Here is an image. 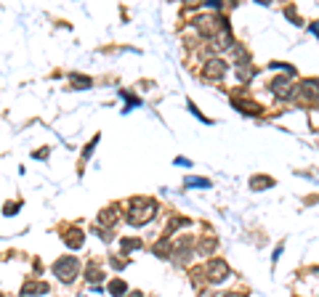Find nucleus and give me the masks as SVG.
I'll list each match as a JSON object with an SVG mask.
<instances>
[{
	"mask_svg": "<svg viewBox=\"0 0 319 297\" xmlns=\"http://www.w3.org/2000/svg\"><path fill=\"white\" fill-rule=\"evenodd\" d=\"M157 215V202L155 199H133L131 215H128V223L131 225H144L152 218Z\"/></svg>",
	"mask_w": 319,
	"mask_h": 297,
	"instance_id": "nucleus-1",
	"label": "nucleus"
},
{
	"mask_svg": "<svg viewBox=\"0 0 319 297\" xmlns=\"http://www.w3.org/2000/svg\"><path fill=\"white\" fill-rule=\"evenodd\" d=\"M77 271H80L77 257H62V260H56V263H53V273L62 281H72L77 276Z\"/></svg>",
	"mask_w": 319,
	"mask_h": 297,
	"instance_id": "nucleus-2",
	"label": "nucleus"
},
{
	"mask_svg": "<svg viewBox=\"0 0 319 297\" xmlns=\"http://www.w3.org/2000/svg\"><path fill=\"white\" fill-rule=\"evenodd\" d=\"M229 276V268H226V263H223V260H210L208 263V279L213 281V284H218V281H223Z\"/></svg>",
	"mask_w": 319,
	"mask_h": 297,
	"instance_id": "nucleus-3",
	"label": "nucleus"
},
{
	"mask_svg": "<svg viewBox=\"0 0 319 297\" xmlns=\"http://www.w3.org/2000/svg\"><path fill=\"white\" fill-rule=\"evenodd\" d=\"M223 75H226V61H221V58H213V61H208V67L202 69L205 80H221Z\"/></svg>",
	"mask_w": 319,
	"mask_h": 297,
	"instance_id": "nucleus-4",
	"label": "nucleus"
},
{
	"mask_svg": "<svg viewBox=\"0 0 319 297\" xmlns=\"http://www.w3.org/2000/svg\"><path fill=\"white\" fill-rule=\"evenodd\" d=\"M271 93L279 98H287L290 96V80L287 77H277V80H271Z\"/></svg>",
	"mask_w": 319,
	"mask_h": 297,
	"instance_id": "nucleus-5",
	"label": "nucleus"
},
{
	"mask_svg": "<svg viewBox=\"0 0 319 297\" xmlns=\"http://www.w3.org/2000/svg\"><path fill=\"white\" fill-rule=\"evenodd\" d=\"M64 242H67L69 247H72V249H80V247H82V234H80L77 228H72V231H67Z\"/></svg>",
	"mask_w": 319,
	"mask_h": 297,
	"instance_id": "nucleus-6",
	"label": "nucleus"
},
{
	"mask_svg": "<svg viewBox=\"0 0 319 297\" xmlns=\"http://www.w3.org/2000/svg\"><path fill=\"white\" fill-rule=\"evenodd\" d=\"M114 215H120V210H117V207H106L101 215H99V223H101V225H112V223H114Z\"/></svg>",
	"mask_w": 319,
	"mask_h": 297,
	"instance_id": "nucleus-7",
	"label": "nucleus"
},
{
	"mask_svg": "<svg viewBox=\"0 0 319 297\" xmlns=\"http://www.w3.org/2000/svg\"><path fill=\"white\" fill-rule=\"evenodd\" d=\"M234 106H240V112H247V114H258V112H261V106L253 104V101H240V98H234Z\"/></svg>",
	"mask_w": 319,
	"mask_h": 297,
	"instance_id": "nucleus-8",
	"label": "nucleus"
},
{
	"mask_svg": "<svg viewBox=\"0 0 319 297\" xmlns=\"http://www.w3.org/2000/svg\"><path fill=\"white\" fill-rule=\"evenodd\" d=\"M269 186H274V181H271V178H264V175H258V178H253V181H250L253 191H258V188H269Z\"/></svg>",
	"mask_w": 319,
	"mask_h": 297,
	"instance_id": "nucleus-9",
	"label": "nucleus"
},
{
	"mask_svg": "<svg viewBox=\"0 0 319 297\" xmlns=\"http://www.w3.org/2000/svg\"><path fill=\"white\" fill-rule=\"evenodd\" d=\"M43 292H48V287H45V284H27L21 294L27 297V294H43Z\"/></svg>",
	"mask_w": 319,
	"mask_h": 297,
	"instance_id": "nucleus-10",
	"label": "nucleus"
},
{
	"mask_svg": "<svg viewBox=\"0 0 319 297\" xmlns=\"http://www.w3.org/2000/svg\"><path fill=\"white\" fill-rule=\"evenodd\" d=\"M125 289H128V287H125V281H123V279H114V281L109 284V292H112L114 297H120V294H125Z\"/></svg>",
	"mask_w": 319,
	"mask_h": 297,
	"instance_id": "nucleus-11",
	"label": "nucleus"
},
{
	"mask_svg": "<svg viewBox=\"0 0 319 297\" xmlns=\"http://www.w3.org/2000/svg\"><path fill=\"white\" fill-rule=\"evenodd\" d=\"M237 75H240V80H250V77L255 75V69H253V67H245V64H240V67H237Z\"/></svg>",
	"mask_w": 319,
	"mask_h": 297,
	"instance_id": "nucleus-12",
	"label": "nucleus"
},
{
	"mask_svg": "<svg viewBox=\"0 0 319 297\" xmlns=\"http://www.w3.org/2000/svg\"><path fill=\"white\" fill-rule=\"evenodd\" d=\"M72 85H77L80 90L91 88V77H80V75H72Z\"/></svg>",
	"mask_w": 319,
	"mask_h": 297,
	"instance_id": "nucleus-13",
	"label": "nucleus"
},
{
	"mask_svg": "<svg viewBox=\"0 0 319 297\" xmlns=\"http://www.w3.org/2000/svg\"><path fill=\"white\" fill-rule=\"evenodd\" d=\"M120 247H123V252H131V249H138V247H141V242H138V239H123Z\"/></svg>",
	"mask_w": 319,
	"mask_h": 297,
	"instance_id": "nucleus-14",
	"label": "nucleus"
},
{
	"mask_svg": "<svg viewBox=\"0 0 319 297\" xmlns=\"http://www.w3.org/2000/svg\"><path fill=\"white\" fill-rule=\"evenodd\" d=\"M186 186H202V188H208L210 183L205 181V178H186Z\"/></svg>",
	"mask_w": 319,
	"mask_h": 297,
	"instance_id": "nucleus-15",
	"label": "nucleus"
},
{
	"mask_svg": "<svg viewBox=\"0 0 319 297\" xmlns=\"http://www.w3.org/2000/svg\"><path fill=\"white\" fill-rule=\"evenodd\" d=\"M19 205H6V215H11V212H16Z\"/></svg>",
	"mask_w": 319,
	"mask_h": 297,
	"instance_id": "nucleus-16",
	"label": "nucleus"
},
{
	"mask_svg": "<svg viewBox=\"0 0 319 297\" xmlns=\"http://www.w3.org/2000/svg\"><path fill=\"white\" fill-rule=\"evenodd\" d=\"M128 297H141V292H131V294H128Z\"/></svg>",
	"mask_w": 319,
	"mask_h": 297,
	"instance_id": "nucleus-17",
	"label": "nucleus"
},
{
	"mask_svg": "<svg viewBox=\"0 0 319 297\" xmlns=\"http://www.w3.org/2000/svg\"><path fill=\"white\" fill-rule=\"evenodd\" d=\"M226 297H240V294H226Z\"/></svg>",
	"mask_w": 319,
	"mask_h": 297,
	"instance_id": "nucleus-18",
	"label": "nucleus"
}]
</instances>
